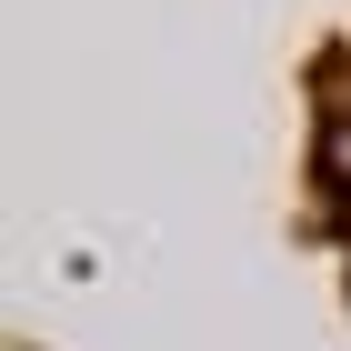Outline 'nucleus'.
<instances>
[{
    "instance_id": "obj_1",
    "label": "nucleus",
    "mask_w": 351,
    "mask_h": 351,
    "mask_svg": "<svg viewBox=\"0 0 351 351\" xmlns=\"http://www.w3.org/2000/svg\"><path fill=\"white\" fill-rule=\"evenodd\" d=\"M322 171H331V181L351 191V121H341V131H331V151H322Z\"/></svg>"
}]
</instances>
